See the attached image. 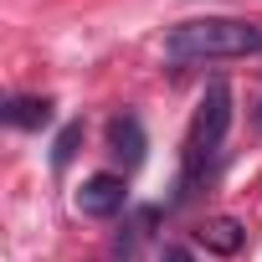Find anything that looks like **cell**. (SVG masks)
Returning a JSON list of instances; mask_svg holds the SVG:
<instances>
[{
    "mask_svg": "<svg viewBox=\"0 0 262 262\" xmlns=\"http://www.w3.org/2000/svg\"><path fill=\"white\" fill-rule=\"evenodd\" d=\"M257 52H262V26L236 21V16H201V21H185L165 36V62H175V67L257 57Z\"/></svg>",
    "mask_w": 262,
    "mask_h": 262,
    "instance_id": "obj_1",
    "label": "cell"
},
{
    "mask_svg": "<svg viewBox=\"0 0 262 262\" xmlns=\"http://www.w3.org/2000/svg\"><path fill=\"white\" fill-rule=\"evenodd\" d=\"M226 128H231V88L216 77L206 82L201 103H195V118H190V134H185V175H180V195L216 165L221 144H226Z\"/></svg>",
    "mask_w": 262,
    "mask_h": 262,
    "instance_id": "obj_2",
    "label": "cell"
},
{
    "mask_svg": "<svg viewBox=\"0 0 262 262\" xmlns=\"http://www.w3.org/2000/svg\"><path fill=\"white\" fill-rule=\"evenodd\" d=\"M77 211L88 216V221H108V216H118L123 206H128V185H123V175H113V170H98V175H88L82 185H77Z\"/></svg>",
    "mask_w": 262,
    "mask_h": 262,
    "instance_id": "obj_3",
    "label": "cell"
},
{
    "mask_svg": "<svg viewBox=\"0 0 262 262\" xmlns=\"http://www.w3.org/2000/svg\"><path fill=\"white\" fill-rule=\"evenodd\" d=\"M108 155L123 160V170H134V165L144 160V123H139L134 113L108 118Z\"/></svg>",
    "mask_w": 262,
    "mask_h": 262,
    "instance_id": "obj_4",
    "label": "cell"
},
{
    "mask_svg": "<svg viewBox=\"0 0 262 262\" xmlns=\"http://www.w3.org/2000/svg\"><path fill=\"white\" fill-rule=\"evenodd\" d=\"M52 108H57V103H52V98H41V93H11L0 113H6V123H11V128H47V123L57 118Z\"/></svg>",
    "mask_w": 262,
    "mask_h": 262,
    "instance_id": "obj_5",
    "label": "cell"
},
{
    "mask_svg": "<svg viewBox=\"0 0 262 262\" xmlns=\"http://www.w3.org/2000/svg\"><path fill=\"white\" fill-rule=\"evenodd\" d=\"M195 242H201L206 252H216V257H236L242 242H247V226H242L236 216H211V221L195 231Z\"/></svg>",
    "mask_w": 262,
    "mask_h": 262,
    "instance_id": "obj_6",
    "label": "cell"
},
{
    "mask_svg": "<svg viewBox=\"0 0 262 262\" xmlns=\"http://www.w3.org/2000/svg\"><path fill=\"white\" fill-rule=\"evenodd\" d=\"M77 144H82V123H67L62 134H57V149H52V165H57V170H67V165H72V155H77Z\"/></svg>",
    "mask_w": 262,
    "mask_h": 262,
    "instance_id": "obj_7",
    "label": "cell"
},
{
    "mask_svg": "<svg viewBox=\"0 0 262 262\" xmlns=\"http://www.w3.org/2000/svg\"><path fill=\"white\" fill-rule=\"evenodd\" d=\"M165 262H195V257H190L185 247H170V252H165Z\"/></svg>",
    "mask_w": 262,
    "mask_h": 262,
    "instance_id": "obj_8",
    "label": "cell"
},
{
    "mask_svg": "<svg viewBox=\"0 0 262 262\" xmlns=\"http://www.w3.org/2000/svg\"><path fill=\"white\" fill-rule=\"evenodd\" d=\"M257 128H262V103H257Z\"/></svg>",
    "mask_w": 262,
    "mask_h": 262,
    "instance_id": "obj_9",
    "label": "cell"
}]
</instances>
